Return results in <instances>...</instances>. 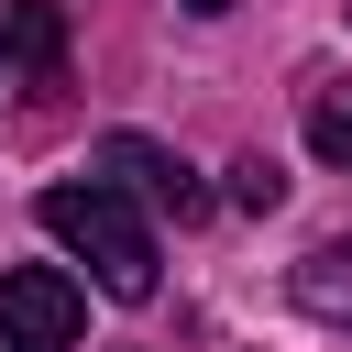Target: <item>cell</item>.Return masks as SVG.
I'll return each instance as SVG.
<instances>
[{"mask_svg":"<svg viewBox=\"0 0 352 352\" xmlns=\"http://www.w3.org/2000/svg\"><path fill=\"white\" fill-rule=\"evenodd\" d=\"M33 220H44V231L99 275V297H121V308L154 297V231H143V209H132L110 176H66V187H44Z\"/></svg>","mask_w":352,"mask_h":352,"instance_id":"1","label":"cell"},{"mask_svg":"<svg viewBox=\"0 0 352 352\" xmlns=\"http://www.w3.org/2000/svg\"><path fill=\"white\" fill-rule=\"evenodd\" d=\"M77 330H88L77 275H55V264H11L0 275V352H77Z\"/></svg>","mask_w":352,"mask_h":352,"instance_id":"2","label":"cell"},{"mask_svg":"<svg viewBox=\"0 0 352 352\" xmlns=\"http://www.w3.org/2000/svg\"><path fill=\"white\" fill-rule=\"evenodd\" d=\"M99 176H110L132 209H165V220H198V209H209V187L187 176V154H165L154 132H110V143H99Z\"/></svg>","mask_w":352,"mask_h":352,"instance_id":"3","label":"cell"},{"mask_svg":"<svg viewBox=\"0 0 352 352\" xmlns=\"http://www.w3.org/2000/svg\"><path fill=\"white\" fill-rule=\"evenodd\" d=\"M66 66V11L55 0H0V88H44Z\"/></svg>","mask_w":352,"mask_h":352,"instance_id":"4","label":"cell"},{"mask_svg":"<svg viewBox=\"0 0 352 352\" xmlns=\"http://www.w3.org/2000/svg\"><path fill=\"white\" fill-rule=\"evenodd\" d=\"M297 308L330 319V330H352V242H319V253L297 264Z\"/></svg>","mask_w":352,"mask_h":352,"instance_id":"5","label":"cell"},{"mask_svg":"<svg viewBox=\"0 0 352 352\" xmlns=\"http://www.w3.org/2000/svg\"><path fill=\"white\" fill-rule=\"evenodd\" d=\"M308 154L319 165H352V88H319L308 99Z\"/></svg>","mask_w":352,"mask_h":352,"instance_id":"6","label":"cell"},{"mask_svg":"<svg viewBox=\"0 0 352 352\" xmlns=\"http://www.w3.org/2000/svg\"><path fill=\"white\" fill-rule=\"evenodd\" d=\"M231 198H242V209H275V198H286V165H275V154H242V165H231Z\"/></svg>","mask_w":352,"mask_h":352,"instance_id":"7","label":"cell"},{"mask_svg":"<svg viewBox=\"0 0 352 352\" xmlns=\"http://www.w3.org/2000/svg\"><path fill=\"white\" fill-rule=\"evenodd\" d=\"M187 11H231V0H187Z\"/></svg>","mask_w":352,"mask_h":352,"instance_id":"8","label":"cell"}]
</instances>
